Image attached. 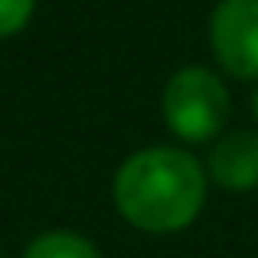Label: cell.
Returning <instances> with one entry per match:
<instances>
[{
    "instance_id": "52a82bcc",
    "label": "cell",
    "mask_w": 258,
    "mask_h": 258,
    "mask_svg": "<svg viewBox=\"0 0 258 258\" xmlns=\"http://www.w3.org/2000/svg\"><path fill=\"white\" fill-rule=\"evenodd\" d=\"M251 113H254V120H258V89H254V96H251Z\"/></svg>"
},
{
    "instance_id": "6da1fadb",
    "label": "cell",
    "mask_w": 258,
    "mask_h": 258,
    "mask_svg": "<svg viewBox=\"0 0 258 258\" xmlns=\"http://www.w3.org/2000/svg\"><path fill=\"white\" fill-rule=\"evenodd\" d=\"M113 202L131 226L145 233H177L191 226L205 205V170L184 149H142L120 163Z\"/></svg>"
},
{
    "instance_id": "5b68a950",
    "label": "cell",
    "mask_w": 258,
    "mask_h": 258,
    "mask_svg": "<svg viewBox=\"0 0 258 258\" xmlns=\"http://www.w3.org/2000/svg\"><path fill=\"white\" fill-rule=\"evenodd\" d=\"M25 258H103V254L89 237L75 230H46L29 244Z\"/></svg>"
},
{
    "instance_id": "8992f818",
    "label": "cell",
    "mask_w": 258,
    "mask_h": 258,
    "mask_svg": "<svg viewBox=\"0 0 258 258\" xmlns=\"http://www.w3.org/2000/svg\"><path fill=\"white\" fill-rule=\"evenodd\" d=\"M36 0H0V39L22 32L32 18Z\"/></svg>"
},
{
    "instance_id": "277c9868",
    "label": "cell",
    "mask_w": 258,
    "mask_h": 258,
    "mask_svg": "<svg viewBox=\"0 0 258 258\" xmlns=\"http://www.w3.org/2000/svg\"><path fill=\"white\" fill-rule=\"evenodd\" d=\"M209 177L226 191L258 187V131H230L209 152Z\"/></svg>"
},
{
    "instance_id": "7a4b0ae2",
    "label": "cell",
    "mask_w": 258,
    "mask_h": 258,
    "mask_svg": "<svg viewBox=\"0 0 258 258\" xmlns=\"http://www.w3.org/2000/svg\"><path fill=\"white\" fill-rule=\"evenodd\" d=\"M163 120L180 142H209L230 120V92L209 68L187 64L163 89Z\"/></svg>"
},
{
    "instance_id": "3957f363",
    "label": "cell",
    "mask_w": 258,
    "mask_h": 258,
    "mask_svg": "<svg viewBox=\"0 0 258 258\" xmlns=\"http://www.w3.org/2000/svg\"><path fill=\"white\" fill-rule=\"evenodd\" d=\"M209 46L230 78H258V0H219L209 18Z\"/></svg>"
}]
</instances>
